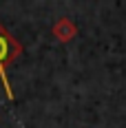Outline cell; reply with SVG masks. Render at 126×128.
<instances>
[{
    "instance_id": "cell-1",
    "label": "cell",
    "mask_w": 126,
    "mask_h": 128,
    "mask_svg": "<svg viewBox=\"0 0 126 128\" xmlns=\"http://www.w3.org/2000/svg\"><path fill=\"white\" fill-rule=\"evenodd\" d=\"M20 55H22V44L16 40V36H13L7 26L0 24V82H2V88H5L7 100H11V102L16 100V95H13L11 82H9V75H7V68Z\"/></svg>"
},
{
    "instance_id": "cell-2",
    "label": "cell",
    "mask_w": 126,
    "mask_h": 128,
    "mask_svg": "<svg viewBox=\"0 0 126 128\" xmlns=\"http://www.w3.org/2000/svg\"><path fill=\"white\" fill-rule=\"evenodd\" d=\"M51 33L55 36L58 42L66 44V42H71V40L77 36V24L73 22V20H69V18H60L55 24L51 26Z\"/></svg>"
}]
</instances>
